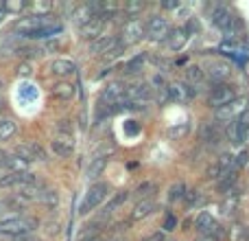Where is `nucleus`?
I'll list each match as a JSON object with an SVG mask.
<instances>
[{"instance_id": "1", "label": "nucleus", "mask_w": 249, "mask_h": 241, "mask_svg": "<svg viewBox=\"0 0 249 241\" xmlns=\"http://www.w3.org/2000/svg\"><path fill=\"white\" fill-rule=\"evenodd\" d=\"M39 226L37 217L31 215H13L0 220V235L2 237H20V235H31L35 233V228Z\"/></svg>"}, {"instance_id": "2", "label": "nucleus", "mask_w": 249, "mask_h": 241, "mask_svg": "<svg viewBox=\"0 0 249 241\" xmlns=\"http://www.w3.org/2000/svg\"><path fill=\"white\" fill-rule=\"evenodd\" d=\"M144 38H146V22H142L140 18H129V20H124L121 33H118V44H123L127 48L142 42Z\"/></svg>"}, {"instance_id": "3", "label": "nucleus", "mask_w": 249, "mask_h": 241, "mask_svg": "<svg viewBox=\"0 0 249 241\" xmlns=\"http://www.w3.org/2000/svg\"><path fill=\"white\" fill-rule=\"evenodd\" d=\"M107 195H109V184L107 182H94V184H90V189H88L86 198H83V202H81L79 213H81V215L92 213L96 206H101V204L105 202Z\"/></svg>"}, {"instance_id": "4", "label": "nucleus", "mask_w": 249, "mask_h": 241, "mask_svg": "<svg viewBox=\"0 0 249 241\" xmlns=\"http://www.w3.org/2000/svg\"><path fill=\"white\" fill-rule=\"evenodd\" d=\"M238 99V92L236 88L232 86V83H219V86H214L210 92H208V105L214 110L219 108H225V105L234 103V101Z\"/></svg>"}, {"instance_id": "5", "label": "nucleus", "mask_w": 249, "mask_h": 241, "mask_svg": "<svg viewBox=\"0 0 249 241\" xmlns=\"http://www.w3.org/2000/svg\"><path fill=\"white\" fill-rule=\"evenodd\" d=\"M53 16L51 13H37V16H26V18H20V20L13 24V33H20L24 38H31L37 29L46 24H53Z\"/></svg>"}, {"instance_id": "6", "label": "nucleus", "mask_w": 249, "mask_h": 241, "mask_svg": "<svg viewBox=\"0 0 249 241\" xmlns=\"http://www.w3.org/2000/svg\"><path fill=\"white\" fill-rule=\"evenodd\" d=\"M101 103H107L112 110H118L121 105L129 103L127 101V86L121 81H112L107 83V86L103 88V92H101Z\"/></svg>"}, {"instance_id": "7", "label": "nucleus", "mask_w": 249, "mask_h": 241, "mask_svg": "<svg viewBox=\"0 0 249 241\" xmlns=\"http://www.w3.org/2000/svg\"><path fill=\"white\" fill-rule=\"evenodd\" d=\"M171 29H173L171 22H168L162 13H153V16L146 20V38L153 40V42H166Z\"/></svg>"}, {"instance_id": "8", "label": "nucleus", "mask_w": 249, "mask_h": 241, "mask_svg": "<svg viewBox=\"0 0 249 241\" xmlns=\"http://www.w3.org/2000/svg\"><path fill=\"white\" fill-rule=\"evenodd\" d=\"M212 24L219 26L221 31H225V33L232 35L241 22H238V18L234 16L230 7H225V4H216V7L212 9Z\"/></svg>"}, {"instance_id": "9", "label": "nucleus", "mask_w": 249, "mask_h": 241, "mask_svg": "<svg viewBox=\"0 0 249 241\" xmlns=\"http://www.w3.org/2000/svg\"><path fill=\"white\" fill-rule=\"evenodd\" d=\"M193 97H195V90L186 81H173V83H168V99L175 101L177 105L190 103V101H193Z\"/></svg>"}, {"instance_id": "10", "label": "nucleus", "mask_w": 249, "mask_h": 241, "mask_svg": "<svg viewBox=\"0 0 249 241\" xmlns=\"http://www.w3.org/2000/svg\"><path fill=\"white\" fill-rule=\"evenodd\" d=\"M118 46V33H103L101 38H96L94 42H90V46H88V53H92V55H107L112 48Z\"/></svg>"}, {"instance_id": "11", "label": "nucleus", "mask_w": 249, "mask_h": 241, "mask_svg": "<svg viewBox=\"0 0 249 241\" xmlns=\"http://www.w3.org/2000/svg\"><path fill=\"white\" fill-rule=\"evenodd\" d=\"M74 147H77V141L74 136H66V134H55L51 141V149L55 151L61 158H68V156L74 154Z\"/></svg>"}, {"instance_id": "12", "label": "nucleus", "mask_w": 249, "mask_h": 241, "mask_svg": "<svg viewBox=\"0 0 249 241\" xmlns=\"http://www.w3.org/2000/svg\"><path fill=\"white\" fill-rule=\"evenodd\" d=\"M153 99V88L149 83H136L127 86V101L129 103H149Z\"/></svg>"}, {"instance_id": "13", "label": "nucleus", "mask_w": 249, "mask_h": 241, "mask_svg": "<svg viewBox=\"0 0 249 241\" xmlns=\"http://www.w3.org/2000/svg\"><path fill=\"white\" fill-rule=\"evenodd\" d=\"M195 228L199 230V235H212V237H216L219 239V230H221V226L216 224V220L210 215V213H199L197 215V220H195Z\"/></svg>"}, {"instance_id": "14", "label": "nucleus", "mask_w": 249, "mask_h": 241, "mask_svg": "<svg viewBox=\"0 0 249 241\" xmlns=\"http://www.w3.org/2000/svg\"><path fill=\"white\" fill-rule=\"evenodd\" d=\"M16 156H20L26 162H33V160H46V154L39 145L35 142H22V145L16 147Z\"/></svg>"}, {"instance_id": "15", "label": "nucleus", "mask_w": 249, "mask_h": 241, "mask_svg": "<svg viewBox=\"0 0 249 241\" xmlns=\"http://www.w3.org/2000/svg\"><path fill=\"white\" fill-rule=\"evenodd\" d=\"M241 112H243V105L238 101H234V103L225 105V108L214 110V120L216 123H234V120L241 117Z\"/></svg>"}, {"instance_id": "16", "label": "nucleus", "mask_w": 249, "mask_h": 241, "mask_svg": "<svg viewBox=\"0 0 249 241\" xmlns=\"http://www.w3.org/2000/svg\"><path fill=\"white\" fill-rule=\"evenodd\" d=\"M103 29H105V20H103V18H99V16L92 18L86 26H81V40H86V42H94L96 38H101V35H103Z\"/></svg>"}, {"instance_id": "17", "label": "nucleus", "mask_w": 249, "mask_h": 241, "mask_svg": "<svg viewBox=\"0 0 249 241\" xmlns=\"http://www.w3.org/2000/svg\"><path fill=\"white\" fill-rule=\"evenodd\" d=\"M186 42H188V31L184 26H177V29H171V33H168L164 44H166L168 51H181L186 46Z\"/></svg>"}, {"instance_id": "18", "label": "nucleus", "mask_w": 249, "mask_h": 241, "mask_svg": "<svg viewBox=\"0 0 249 241\" xmlns=\"http://www.w3.org/2000/svg\"><path fill=\"white\" fill-rule=\"evenodd\" d=\"M201 141L206 142L208 147H219L221 145V141H223V134H221V129H219V125L216 123H206L201 127Z\"/></svg>"}, {"instance_id": "19", "label": "nucleus", "mask_w": 249, "mask_h": 241, "mask_svg": "<svg viewBox=\"0 0 249 241\" xmlns=\"http://www.w3.org/2000/svg\"><path fill=\"white\" fill-rule=\"evenodd\" d=\"M230 75H232V68H230V64H225V61H212V64L208 66V77H210L216 86L225 83V79H228Z\"/></svg>"}, {"instance_id": "20", "label": "nucleus", "mask_w": 249, "mask_h": 241, "mask_svg": "<svg viewBox=\"0 0 249 241\" xmlns=\"http://www.w3.org/2000/svg\"><path fill=\"white\" fill-rule=\"evenodd\" d=\"M155 208H158L155 200H140V202H136V206H133L129 220H131V221H142V220H146V217H149Z\"/></svg>"}, {"instance_id": "21", "label": "nucleus", "mask_w": 249, "mask_h": 241, "mask_svg": "<svg viewBox=\"0 0 249 241\" xmlns=\"http://www.w3.org/2000/svg\"><path fill=\"white\" fill-rule=\"evenodd\" d=\"M51 73L55 75V77L66 79V77H70V75L77 73V64H74V61H70V60H64V57H59V60H55L51 64Z\"/></svg>"}, {"instance_id": "22", "label": "nucleus", "mask_w": 249, "mask_h": 241, "mask_svg": "<svg viewBox=\"0 0 249 241\" xmlns=\"http://www.w3.org/2000/svg\"><path fill=\"white\" fill-rule=\"evenodd\" d=\"M107 156H94V158L90 160V164H88V171H86V176H88V180H99L101 176H103V171H105V167H107Z\"/></svg>"}, {"instance_id": "23", "label": "nucleus", "mask_w": 249, "mask_h": 241, "mask_svg": "<svg viewBox=\"0 0 249 241\" xmlns=\"http://www.w3.org/2000/svg\"><path fill=\"white\" fill-rule=\"evenodd\" d=\"M51 95L55 97V99L59 101H72L74 95H77V88H74V83H68V81H59L53 86Z\"/></svg>"}, {"instance_id": "24", "label": "nucleus", "mask_w": 249, "mask_h": 241, "mask_svg": "<svg viewBox=\"0 0 249 241\" xmlns=\"http://www.w3.org/2000/svg\"><path fill=\"white\" fill-rule=\"evenodd\" d=\"M92 18H96L94 16V11L90 9V4H79V7H74V11H72V22L74 24H79V26H86L88 22L92 20Z\"/></svg>"}, {"instance_id": "25", "label": "nucleus", "mask_w": 249, "mask_h": 241, "mask_svg": "<svg viewBox=\"0 0 249 241\" xmlns=\"http://www.w3.org/2000/svg\"><path fill=\"white\" fill-rule=\"evenodd\" d=\"M238 182V173L236 171H228V173H223V176L216 180V186H219V191L223 195H230V193H234V184Z\"/></svg>"}, {"instance_id": "26", "label": "nucleus", "mask_w": 249, "mask_h": 241, "mask_svg": "<svg viewBox=\"0 0 249 241\" xmlns=\"http://www.w3.org/2000/svg\"><path fill=\"white\" fill-rule=\"evenodd\" d=\"M61 31H64L61 22H53V24H46V26H42V29H37L29 40H46V38H55V35H59Z\"/></svg>"}, {"instance_id": "27", "label": "nucleus", "mask_w": 249, "mask_h": 241, "mask_svg": "<svg viewBox=\"0 0 249 241\" xmlns=\"http://www.w3.org/2000/svg\"><path fill=\"white\" fill-rule=\"evenodd\" d=\"M144 64H146V55H144V53H140V55L131 57L129 61H124L123 73L124 75H136V73H140V70L144 68Z\"/></svg>"}, {"instance_id": "28", "label": "nucleus", "mask_w": 249, "mask_h": 241, "mask_svg": "<svg viewBox=\"0 0 249 241\" xmlns=\"http://www.w3.org/2000/svg\"><path fill=\"white\" fill-rule=\"evenodd\" d=\"M206 79V70L201 66L193 64V66H186V83L188 86H195V83H201Z\"/></svg>"}, {"instance_id": "29", "label": "nucleus", "mask_w": 249, "mask_h": 241, "mask_svg": "<svg viewBox=\"0 0 249 241\" xmlns=\"http://www.w3.org/2000/svg\"><path fill=\"white\" fill-rule=\"evenodd\" d=\"M236 127H238V138H241V142H247L249 141V108L243 110L241 117L236 119Z\"/></svg>"}, {"instance_id": "30", "label": "nucleus", "mask_w": 249, "mask_h": 241, "mask_svg": "<svg viewBox=\"0 0 249 241\" xmlns=\"http://www.w3.org/2000/svg\"><path fill=\"white\" fill-rule=\"evenodd\" d=\"M133 193H136L138 202H140V200H153V195L158 193V184H155V182H142Z\"/></svg>"}, {"instance_id": "31", "label": "nucleus", "mask_w": 249, "mask_h": 241, "mask_svg": "<svg viewBox=\"0 0 249 241\" xmlns=\"http://www.w3.org/2000/svg\"><path fill=\"white\" fill-rule=\"evenodd\" d=\"M16 132H18L16 120H11V119H2V120H0V142L13 138V136H16Z\"/></svg>"}, {"instance_id": "32", "label": "nucleus", "mask_w": 249, "mask_h": 241, "mask_svg": "<svg viewBox=\"0 0 249 241\" xmlns=\"http://www.w3.org/2000/svg\"><path fill=\"white\" fill-rule=\"evenodd\" d=\"M144 7H146V4L142 2V0H131V2H124L123 4V13L127 16V20H129V18H138L142 11H144Z\"/></svg>"}, {"instance_id": "33", "label": "nucleus", "mask_w": 249, "mask_h": 241, "mask_svg": "<svg viewBox=\"0 0 249 241\" xmlns=\"http://www.w3.org/2000/svg\"><path fill=\"white\" fill-rule=\"evenodd\" d=\"M39 204H44V206H48V208H57V204H59V193L53 189H42V193H39Z\"/></svg>"}, {"instance_id": "34", "label": "nucleus", "mask_w": 249, "mask_h": 241, "mask_svg": "<svg viewBox=\"0 0 249 241\" xmlns=\"http://www.w3.org/2000/svg\"><path fill=\"white\" fill-rule=\"evenodd\" d=\"M127 200H129V191H118V193L114 195L112 200H109V204H107V208H105V213H107V215H109V213H114L116 208H121L123 204L127 202Z\"/></svg>"}, {"instance_id": "35", "label": "nucleus", "mask_w": 249, "mask_h": 241, "mask_svg": "<svg viewBox=\"0 0 249 241\" xmlns=\"http://www.w3.org/2000/svg\"><path fill=\"white\" fill-rule=\"evenodd\" d=\"M184 202H186V206H188V208L201 206V204H203V195L199 193V191H186Z\"/></svg>"}, {"instance_id": "36", "label": "nucleus", "mask_w": 249, "mask_h": 241, "mask_svg": "<svg viewBox=\"0 0 249 241\" xmlns=\"http://www.w3.org/2000/svg\"><path fill=\"white\" fill-rule=\"evenodd\" d=\"M184 195H186V184H184V182H177V184L171 186L168 200H171V202H177V200H184Z\"/></svg>"}, {"instance_id": "37", "label": "nucleus", "mask_w": 249, "mask_h": 241, "mask_svg": "<svg viewBox=\"0 0 249 241\" xmlns=\"http://www.w3.org/2000/svg\"><path fill=\"white\" fill-rule=\"evenodd\" d=\"M55 134H66V136H74V125H72V120H59L57 123V132Z\"/></svg>"}, {"instance_id": "38", "label": "nucleus", "mask_w": 249, "mask_h": 241, "mask_svg": "<svg viewBox=\"0 0 249 241\" xmlns=\"http://www.w3.org/2000/svg\"><path fill=\"white\" fill-rule=\"evenodd\" d=\"M4 7V11H13V13H18V11H24L26 7H29V2H4L2 4Z\"/></svg>"}, {"instance_id": "39", "label": "nucleus", "mask_w": 249, "mask_h": 241, "mask_svg": "<svg viewBox=\"0 0 249 241\" xmlns=\"http://www.w3.org/2000/svg\"><path fill=\"white\" fill-rule=\"evenodd\" d=\"M16 73H18V77H29L33 73V66H31V61H22V64H18Z\"/></svg>"}, {"instance_id": "40", "label": "nucleus", "mask_w": 249, "mask_h": 241, "mask_svg": "<svg viewBox=\"0 0 249 241\" xmlns=\"http://www.w3.org/2000/svg\"><path fill=\"white\" fill-rule=\"evenodd\" d=\"M186 134H188V125H181L179 129H177V127L168 129V138H173V141H175V138H184Z\"/></svg>"}, {"instance_id": "41", "label": "nucleus", "mask_w": 249, "mask_h": 241, "mask_svg": "<svg viewBox=\"0 0 249 241\" xmlns=\"http://www.w3.org/2000/svg\"><path fill=\"white\" fill-rule=\"evenodd\" d=\"M175 228H177V217L173 215V213H168L166 220H164V230H168V233H171V230H175Z\"/></svg>"}, {"instance_id": "42", "label": "nucleus", "mask_w": 249, "mask_h": 241, "mask_svg": "<svg viewBox=\"0 0 249 241\" xmlns=\"http://www.w3.org/2000/svg\"><path fill=\"white\" fill-rule=\"evenodd\" d=\"M124 51V46H123V44H118V46L116 48H112V51H109L107 53V55H103V60L105 61H107V60H116V57H121V53Z\"/></svg>"}, {"instance_id": "43", "label": "nucleus", "mask_w": 249, "mask_h": 241, "mask_svg": "<svg viewBox=\"0 0 249 241\" xmlns=\"http://www.w3.org/2000/svg\"><path fill=\"white\" fill-rule=\"evenodd\" d=\"M11 241H42V239H39L35 233H31V235H20V237H13Z\"/></svg>"}, {"instance_id": "44", "label": "nucleus", "mask_w": 249, "mask_h": 241, "mask_svg": "<svg viewBox=\"0 0 249 241\" xmlns=\"http://www.w3.org/2000/svg\"><path fill=\"white\" fill-rule=\"evenodd\" d=\"M247 160H249V154H247V151H243V154H241V156H238V158H236V169H241L243 164L247 162Z\"/></svg>"}, {"instance_id": "45", "label": "nucleus", "mask_w": 249, "mask_h": 241, "mask_svg": "<svg viewBox=\"0 0 249 241\" xmlns=\"http://www.w3.org/2000/svg\"><path fill=\"white\" fill-rule=\"evenodd\" d=\"M162 7L164 9H179L181 2H179V0H168V2H162Z\"/></svg>"}, {"instance_id": "46", "label": "nucleus", "mask_w": 249, "mask_h": 241, "mask_svg": "<svg viewBox=\"0 0 249 241\" xmlns=\"http://www.w3.org/2000/svg\"><path fill=\"white\" fill-rule=\"evenodd\" d=\"M144 241H166V239H164V233H160V230H158V233L149 235V237H146Z\"/></svg>"}, {"instance_id": "47", "label": "nucleus", "mask_w": 249, "mask_h": 241, "mask_svg": "<svg viewBox=\"0 0 249 241\" xmlns=\"http://www.w3.org/2000/svg\"><path fill=\"white\" fill-rule=\"evenodd\" d=\"M195 241H219V239L212 237V235H199V237L195 239Z\"/></svg>"}, {"instance_id": "48", "label": "nucleus", "mask_w": 249, "mask_h": 241, "mask_svg": "<svg viewBox=\"0 0 249 241\" xmlns=\"http://www.w3.org/2000/svg\"><path fill=\"white\" fill-rule=\"evenodd\" d=\"M4 18H7V11H4V7H2V4H0V24H2V22H4Z\"/></svg>"}, {"instance_id": "49", "label": "nucleus", "mask_w": 249, "mask_h": 241, "mask_svg": "<svg viewBox=\"0 0 249 241\" xmlns=\"http://www.w3.org/2000/svg\"><path fill=\"white\" fill-rule=\"evenodd\" d=\"M112 241H127V239H124V237H116V239H112Z\"/></svg>"}, {"instance_id": "50", "label": "nucleus", "mask_w": 249, "mask_h": 241, "mask_svg": "<svg viewBox=\"0 0 249 241\" xmlns=\"http://www.w3.org/2000/svg\"><path fill=\"white\" fill-rule=\"evenodd\" d=\"M245 237H247V241H249V230H247V233H245Z\"/></svg>"}, {"instance_id": "51", "label": "nucleus", "mask_w": 249, "mask_h": 241, "mask_svg": "<svg viewBox=\"0 0 249 241\" xmlns=\"http://www.w3.org/2000/svg\"><path fill=\"white\" fill-rule=\"evenodd\" d=\"M90 241H101V239H99V237H96V239H90Z\"/></svg>"}, {"instance_id": "52", "label": "nucleus", "mask_w": 249, "mask_h": 241, "mask_svg": "<svg viewBox=\"0 0 249 241\" xmlns=\"http://www.w3.org/2000/svg\"><path fill=\"white\" fill-rule=\"evenodd\" d=\"M0 211H2V202H0Z\"/></svg>"}, {"instance_id": "53", "label": "nucleus", "mask_w": 249, "mask_h": 241, "mask_svg": "<svg viewBox=\"0 0 249 241\" xmlns=\"http://www.w3.org/2000/svg\"><path fill=\"white\" fill-rule=\"evenodd\" d=\"M0 110H2V103H0Z\"/></svg>"}]
</instances>
